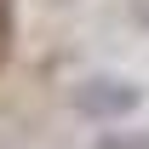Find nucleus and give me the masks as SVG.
<instances>
[{"label": "nucleus", "instance_id": "1", "mask_svg": "<svg viewBox=\"0 0 149 149\" xmlns=\"http://www.w3.org/2000/svg\"><path fill=\"white\" fill-rule=\"evenodd\" d=\"M74 115H86V120H103V126H120L126 115L143 109V86L126 80V74H92V80H80L69 92Z\"/></svg>", "mask_w": 149, "mask_h": 149}, {"label": "nucleus", "instance_id": "2", "mask_svg": "<svg viewBox=\"0 0 149 149\" xmlns=\"http://www.w3.org/2000/svg\"><path fill=\"white\" fill-rule=\"evenodd\" d=\"M92 149H149V132L143 126H120V132H97Z\"/></svg>", "mask_w": 149, "mask_h": 149}, {"label": "nucleus", "instance_id": "3", "mask_svg": "<svg viewBox=\"0 0 149 149\" xmlns=\"http://www.w3.org/2000/svg\"><path fill=\"white\" fill-rule=\"evenodd\" d=\"M12 35H17V23H12V0H0V69H6V57H12Z\"/></svg>", "mask_w": 149, "mask_h": 149}]
</instances>
